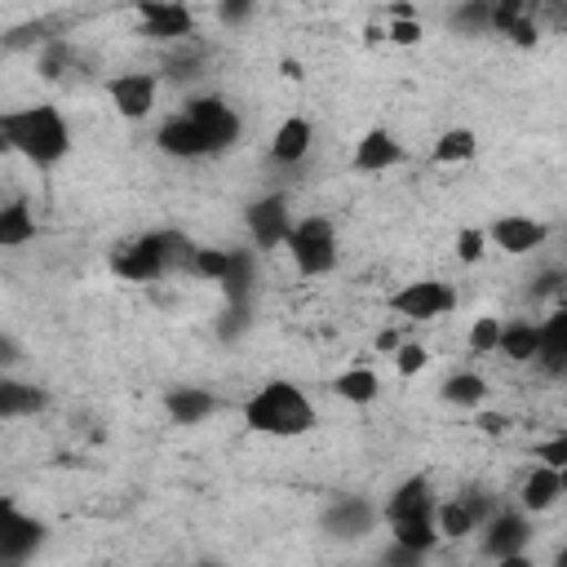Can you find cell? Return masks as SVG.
Instances as JSON below:
<instances>
[{
  "label": "cell",
  "mask_w": 567,
  "mask_h": 567,
  "mask_svg": "<svg viewBox=\"0 0 567 567\" xmlns=\"http://www.w3.org/2000/svg\"><path fill=\"white\" fill-rule=\"evenodd\" d=\"M0 137H4V146L13 155H22V159H31L40 168L58 164L71 151V128H66L62 111L49 106V102H35V106H22V111H4L0 115Z\"/></svg>",
  "instance_id": "cell-1"
},
{
  "label": "cell",
  "mask_w": 567,
  "mask_h": 567,
  "mask_svg": "<svg viewBox=\"0 0 567 567\" xmlns=\"http://www.w3.org/2000/svg\"><path fill=\"white\" fill-rule=\"evenodd\" d=\"M244 425L266 439H301L315 430V403L292 381H266L244 403Z\"/></svg>",
  "instance_id": "cell-2"
},
{
  "label": "cell",
  "mask_w": 567,
  "mask_h": 567,
  "mask_svg": "<svg viewBox=\"0 0 567 567\" xmlns=\"http://www.w3.org/2000/svg\"><path fill=\"white\" fill-rule=\"evenodd\" d=\"M288 257H292V266H297V275H306V279H319V275H328L332 266H337V230H332V221L328 217H301L297 226H292V235H288Z\"/></svg>",
  "instance_id": "cell-3"
},
{
  "label": "cell",
  "mask_w": 567,
  "mask_h": 567,
  "mask_svg": "<svg viewBox=\"0 0 567 567\" xmlns=\"http://www.w3.org/2000/svg\"><path fill=\"white\" fill-rule=\"evenodd\" d=\"M111 270L128 284H155L168 275V257H164V230H151V235H137L128 244H120L111 252Z\"/></svg>",
  "instance_id": "cell-4"
},
{
  "label": "cell",
  "mask_w": 567,
  "mask_h": 567,
  "mask_svg": "<svg viewBox=\"0 0 567 567\" xmlns=\"http://www.w3.org/2000/svg\"><path fill=\"white\" fill-rule=\"evenodd\" d=\"M456 306V292L443 284V279H412L403 284L399 292H390V310L412 319V323H425V319H439Z\"/></svg>",
  "instance_id": "cell-5"
},
{
  "label": "cell",
  "mask_w": 567,
  "mask_h": 567,
  "mask_svg": "<svg viewBox=\"0 0 567 567\" xmlns=\"http://www.w3.org/2000/svg\"><path fill=\"white\" fill-rule=\"evenodd\" d=\"M182 115H190V120L204 128V137H208V146H213V155H217V151H230V146L239 142V115H235V106H230V102H221V97H213V93L190 97V102L182 106Z\"/></svg>",
  "instance_id": "cell-6"
},
{
  "label": "cell",
  "mask_w": 567,
  "mask_h": 567,
  "mask_svg": "<svg viewBox=\"0 0 567 567\" xmlns=\"http://www.w3.org/2000/svg\"><path fill=\"white\" fill-rule=\"evenodd\" d=\"M244 221H248V239H252L261 252L288 244V235H292V226H297L284 195H266V199L248 204V217H244Z\"/></svg>",
  "instance_id": "cell-7"
},
{
  "label": "cell",
  "mask_w": 567,
  "mask_h": 567,
  "mask_svg": "<svg viewBox=\"0 0 567 567\" xmlns=\"http://www.w3.org/2000/svg\"><path fill=\"white\" fill-rule=\"evenodd\" d=\"M40 540H44V527L35 518H27L13 501H4L0 505V563L18 567L31 549H40Z\"/></svg>",
  "instance_id": "cell-8"
},
{
  "label": "cell",
  "mask_w": 567,
  "mask_h": 567,
  "mask_svg": "<svg viewBox=\"0 0 567 567\" xmlns=\"http://www.w3.org/2000/svg\"><path fill=\"white\" fill-rule=\"evenodd\" d=\"M487 239H492L501 252H509V257H527V252L545 248L549 226L536 221V217H523V213H505V217H496V221L487 226Z\"/></svg>",
  "instance_id": "cell-9"
},
{
  "label": "cell",
  "mask_w": 567,
  "mask_h": 567,
  "mask_svg": "<svg viewBox=\"0 0 567 567\" xmlns=\"http://www.w3.org/2000/svg\"><path fill=\"white\" fill-rule=\"evenodd\" d=\"M106 93H111V106H115L124 120H146V115L155 111L159 84H155L151 71H124V75H111Z\"/></svg>",
  "instance_id": "cell-10"
},
{
  "label": "cell",
  "mask_w": 567,
  "mask_h": 567,
  "mask_svg": "<svg viewBox=\"0 0 567 567\" xmlns=\"http://www.w3.org/2000/svg\"><path fill=\"white\" fill-rule=\"evenodd\" d=\"M527 536H532V527H527V514H523V509H496V514L487 518L483 549H487L492 558H509V554H523V549H527Z\"/></svg>",
  "instance_id": "cell-11"
},
{
  "label": "cell",
  "mask_w": 567,
  "mask_h": 567,
  "mask_svg": "<svg viewBox=\"0 0 567 567\" xmlns=\"http://www.w3.org/2000/svg\"><path fill=\"white\" fill-rule=\"evenodd\" d=\"M155 142H159V151H164V155H177V159H199V155H213V146H208L204 128H199L190 115H168V120L159 124Z\"/></svg>",
  "instance_id": "cell-12"
},
{
  "label": "cell",
  "mask_w": 567,
  "mask_h": 567,
  "mask_svg": "<svg viewBox=\"0 0 567 567\" xmlns=\"http://www.w3.org/2000/svg\"><path fill=\"white\" fill-rule=\"evenodd\" d=\"M430 509H439V505H434V487H430V478H425V474H412V478H403V483L385 496L381 518H385V523H399V518L430 514Z\"/></svg>",
  "instance_id": "cell-13"
},
{
  "label": "cell",
  "mask_w": 567,
  "mask_h": 567,
  "mask_svg": "<svg viewBox=\"0 0 567 567\" xmlns=\"http://www.w3.org/2000/svg\"><path fill=\"white\" fill-rule=\"evenodd\" d=\"M399 159H403V146H399V137L390 128H368L354 142V168L359 173H390Z\"/></svg>",
  "instance_id": "cell-14"
},
{
  "label": "cell",
  "mask_w": 567,
  "mask_h": 567,
  "mask_svg": "<svg viewBox=\"0 0 567 567\" xmlns=\"http://www.w3.org/2000/svg\"><path fill=\"white\" fill-rule=\"evenodd\" d=\"M142 27H146V35H155L164 44L195 35V18L186 4H142Z\"/></svg>",
  "instance_id": "cell-15"
},
{
  "label": "cell",
  "mask_w": 567,
  "mask_h": 567,
  "mask_svg": "<svg viewBox=\"0 0 567 567\" xmlns=\"http://www.w3.org/2000/svg\"><path fill=\"white\" fill-rule=\"evenodd\" d=\"M558 496H563V474L549 465H532V474L518 483V509L523 514H545L558 505Z\"/></svg>",
  "instance_id": "cell-16"
},
{
  "label": "cell",
  "mask_w": 567,
  "mask_h": 567,
  "mask_svg": "<svg viewBox=\"0 0 567 567\" xmlns=\"http://www.w3.org/2000/svg\"><path fill=\"white\" fill-rule=\"evenodd\" d=\"M536 368L549 377H567V306H558L545 323H540V354Z\"/></svg>",
  "instance_id": "cell-17"
},
{
  "label": "cell",
  "mask_w": 567,
  "mask_h": 567,
  "mask_svg": "<svg viewBox=\"0 0 567 567\" xmlns=\"http://www.w3.org/2000/svg\"><path fill=\"white\" fill-rule=\"evenodd\" d=\"M310 142H315L310 120H306V115H288V120L275 128V137H270V159H275V164H301V159L310 155Z\"/></svg>",
  "instance_id": "cell-18"
},
{
  "label": "cell",
  "mask_w": 567,
  "mask_h": 567,
  "mask_svg": "<svg viewBox=\"0 0 567 567\" xmlns=\"http://www.w3.org/2000/svg\"><path fill=\"white\" fill-rule=\"evenodd\" d=\"M501 354H505L509 363H536V354H540V323H532V319H509V323L501 328Z\"/></svg>",
  "instance_id": "cell-19"
},
{
  "label": "cell",
  "mask_w": 567,
  "mask_h": 567,
  "mask_svg": "<svg viewBox=\"0 0 567 567\" xmlns=\"http://www.w3.org/2000/svg\"><path fill=\"white\" fill-rule=\"evenodd\" d=\"M390 540L403 545V549H416V554H434V545L443 540V536H439V523H434V509L390 523Z\"/></svg>",
  "instance_id": "cell-20"
},
{
  "label": "cell",
  "mask_w": 567,
  "mask_h": 567,
  "mask_svg": "<svg viewBox=\"0 0 567 567\" xmlns=\"http://www.w3.org/2000/svg\"><path fill=\"white\" fill-rule=\"evenodd\" d=\"M434 523H439V536L443 540H465L474 527H478V514L470 505V496H452L434 509Z\"/></svg>",
  "instance_id": "cell-21"
},
{
  "label": "cell",
  "mask_w": 567,
  "mask_h": 567,
  "mask_svg": "<svg viewBox=\"0 0 567 567\" xmlns=\"http://www.w3.org/2000/svg\"><path fill=\"white\" fill-rule=\"evenodd\" d=\"M40 408H44V390L22 385V381H13V377H4V381H0V416H4V421L35 416Z\"/></svg>",
  "instance_id": "cell-22"
},
{
  "label": "cell",
  "mask_w": 567,
  "mask_h": 567,
  "mask_svg": "<svg viewBox=\"0 0 567 567\" xmlns=\"http://www.w3.org/2000/svg\"><path fill=\"white\" fill-rule=\"evenodd\" d=\"M328 532L332 536H363L368 527H372V509L359 501V496H346V501H337L332 509H328Z\"/></svg>",
  "instance_id": "cell-23"
},
{
  "label": "cell",
  "mask_w": 567,
  "mask_h": 567,
  "mask_svg": "<svg viewBox=\"0 0 567 567\" xmlns=\"http://www.w3.org/2000/svg\"><path fill=\"white\" fill-rule=\"evenodd\" d=\"M35 239V217H31V208L22 204V199H9L4 208H0V244L4 248H22V244H31Z\"/></svg>",
  "instance_id": "cell-24"
},
{
  "label": "cell",
  "mask_w": 567,
  "mask_h": 567,
  "mask_svg": "<svg viewBox=\"0 0 567 567\" xmlns=\"http://www.w3.org/2000/svg\"><path fill=\"white\" fill-rule=\"evenodd\" d=\"M332 394L346 399V403H372L381 394V377L372 368H346L337 381H332Z\"/></svg>",
  "instance_id": "cell-25"
},
{
  "label": "cell",
  "mask_w": 567,
  "mask_h": 567,
  "mask_svg": "<svg viewBox=\"0 0 567 567\" xmlns=\"http://www.w3.org/2000/svg\"><path fill=\"white\" fill-rule=\"evenodd\" d=\"M474 155H478V137H474V128H447V133L434 142V151H430L434 164H470Z\"/></svg>",
  "instance_id": "cell-26"
},
{
  "label": "cell",
  "mask_w": 567,
  "mask_h": 567,
  "mask_svg": "<svg viewBox=\"0 0 567 567\" xmlns=\"http://www.w3.org/2000/svg\"><path fill=\"white\" fill-rule=\"evenodd\" d=\"M213 408H217V399H213L208 390H190V385H186V390H173V394H168V412L177 416V425H195V421H204Z\"/></svg>",
  "instance_id": "cell-27"
},
{
  "label": "cell",
  "mask_w": 567,
  "mask_h": 567,
  "mask_svg": "<svg viewBox=\"0 0 567 567\" xmlns=\"http://www.w3.org/2000/svg\"><path fill=\"white\" fill-rule=\"evenodd\" d=\"M443 399L456 403V408H474V403L487 399V381H483L478 372H452V377L443 381Z\"/></svg>",
  "instance_id": "cell-28"
},
{
  "label": "cell",
  "mask_w": 567,
  "mask_h": 567,
  "mask_svg": "<svg viewBox=\"0 0 567 567\" xmlns=\"http://www.w3.org/2000/svg\"><path fill=\"white\" fill-rule=\"evenodd\" d=\"M230 257H235V248H213V244H199V252H195V279H204V284H226V275H230Z\"/></svg>",
  "instance_id": "cell-29"
},
{
  "label": "cell",
  "mask_w": 567,
  "mask_h": 567,
  "mask_svg": "<svg viewBox=\"0 0 567 567\" xmlns=\"http://www.w3.org/2000/svg\"><path fill=\"white\" fill-rule=\"evenodd\" d=\"M501 328H505V319L478 315V319L470 323V332H465V346H470L474 354H496V350H501Z\"/></svg>",
  "instance_id": "cell-30"
},
{
  "label": "cell",
  "mask_w": 567,
  "mask_h": 567,
  "mask_svg": "<svg viewBox=\"0 0 567 567\" xmlns=\"http://www.w3.org/2000/svg\"><path fill=\"white\" fill-rule=\"evenodd\" d=\"M226 297L235 301V306H244L248 301V288H252V257L244 252V248H235V257H230V275H226Z\"/></svg>",
  "instance_id": "cell-31"
},
{
  "label": "cell",
  "mask_w": 567,
  "mask_h": 567,
  "mask_svg": "<svg viewBox=\"0 0 567 567\" xmlns=\"http://www.w3.org/2000/svg\"><path fill=\"white\" fill-rule=\"evenodd\" d=\"M483 252H487V230L461 226V235H456V257H461L465 266H474V261H483Z\"/></svg>",
  "instance_id": "cell-32"
},
{
  "label": "cell",
  "mask_w": 567,
  "mask_h": 567,
  "mask_svg": "<svg viewBox=\"0 0 567 567\" xmlns=\"http://www.w3.org/2000/svg\"><path fill=\"white\" fill-rule=\"evenodd\" d=\"M532 456H536V465H549V470H567V434H554V439H540L536 447H532Z\"/></svg>",
  "instance_id": "cell-33"
},
{
  "label": "cell",
  "mask_w": 567,
  "mask_h": 567,
  "mask_svg": "<svg viewBox=\"0 0 567 567\" xmlns=\"http://www.w3.org/2000/svg\"><path fill=\"white\" fill-rule=\"evenodd\" d=\"M62 66H71V44H66V40H49L44 53H40V75H44V80H58Z\"/></svg>",
  "instance_id": "cell-34"
},
{
  "label": "cell",
  "mask_w": 567,
  "mask_h": 567,
  "mask_svg": "<svg viewBox=\"0 0 567 567\" xmlns=\"http://www.w3.org/2000/svg\"><path fill=\"white\" fill-rule=\"evenodd\" d=\"M425 363H430V350H425L421 341H403L399 354H394L399 377H416V372H425Z\"/></svg>",
  "instance_id": "cell-35"
},
{
  "label": "cell",
  "mask_w": 567,
  "mask_h": 567,
  "mask_svg": "<svg viewBox=\"0 0 567 567\" xmlns=\"http://www.w3.org/2000/svg\"><path fill=\"white\" fill-rule=\"evenodd\" d=\"M421 35H425V27H421L416 18H390V27H385V40H390V44H403V49L416 44Z\"/></svg>",
  "instance_id": "cell-36"
},
{
  "label": "cell",
  "mask_w": 567,
  "mask_h": 567,
  "mask_svg": "<svg viewBox=\"0 0 567 567\" xmlns=\"http://www.w3.org/2000/svg\"><path fill=\"white\" fill-rule=\"evenodd\" d=\"M425 558L430 554H416V549H403V545L390 540V549L381 554V567H425Z\"/></svg>",
  "instance_id": "cell-37"
},
{
  "label": "cell",
  "mask_w": 567,
  "mask_h": 567,
  "mask_svg": "<svg viewBox=\"0 0 567 567\" xmlns=\"http://www.w3.org/2000/svg\"><path fill=\"white\" fill-rule=\"evenodd\" d=\"M372 346H377V354H390V359H394V354H399V346H403V337H399L394 328H381Z\"/></svg>",
  "instance_id": "cell-38"
},
{
  "label": "cell",
  "mask_w": 567,
  "mask_h": 567,
  "mask_svg": "<svg viewBox=\"0 0 567 567\" xmlns=\"http://www.w3.org/2000/svg\"><path fill=\"white\" fill-rule=\"evenodd\" d=\"M474 425H478L483 434H505V430H509V416H505V412H483Z\"/></svg>",
  "instance_id": "cell-39"
},
{
  "label": "cell",
  "mask_w": 567,
  "mask_h": 567,
  "mask_svg": "<svg viewBox=\"0 0 567 567\" xmlns=\"http://www.w3.org/2000/svg\"><path fill=\"white\" fill-rule=\"evenodd\" d=\"M252 13V4H221L217 9V18H226V22H239V18H248Z\"/></svg>",
  "instance_id": "cell-40"
},
{
  "label": "cell",
  "mask_w": 567,
  "mask_h": 567,
  "mask_svg": "<svg viewBox=\"0 0 567 567\" xmlns=\"http://www.w3.org/2000/svg\"><path fill=\"white\" fill-rule=\"evenodd\" d=\"M496 567H536L527 554H509V558H496Z\"/></svg>",
  "instance_id": "cell-41"
},
{
  "label": "cell",
  "mask_w": 567,
  "mask_h": 567,
  "mask_svg": "<svg viewBox=\"0 0 567 567\" xmlns=\"http://www.w3.org/2000/svg\"><path fill=\"white\" fill-rule=\"evenodd\" d=\"M279 71H284V75H288V80H301V66H297V62H292V58H288V62H284V66H279Z\"/></svg>",
  "instance_id": "cell-42"
},
{
  "label": "cell",
  "mask_w": 567,
  "mask_h": 567,
  "mask_svg": "<svg viewBox=\"0 0 567 567\" xmlns=\"http://www.w3.org/2000/svg\"><path fill=\"white\" fill-rule=\"evenodd\" d=\"M554 567H567V545L558 549V558H554Z\"/></svg>",
  "instance_id": "cell-43"
},
{
  "label": "cell",
  "mask_w": 567,
  "mask_h": 567,
  "mask_svg": "<svg viewBox=\"0 0 567 567\" xmlns=\"http://www.w3.org/2000/svg\"><path fill=\"white\" fill-rule=\"evenodd\" d=\"M563 496H567V470H563Z\"/></svg>",
  "instance_id": "cell-44"
},
{
  "label": "cell",
  "mask_w": 567,
  "mask_h": 567,
  "mask_svg": "<svg viewBox=\"0 0 567 567\" xmlns=\"http://www.w3.org/2000/svg\"><path fill=\"white\" fill-rule=\"evenodd\" d=\"M199 567H213V563H199Z\"/></svg>",
  "instance_id": "cell-45"
}]
</instances>
